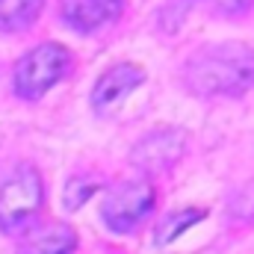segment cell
<instances>
[{
	"label": "cell",
	"mask_w": 254,
	"mask_h": 254,
	"mask_svg": "<svg viewBox=\"0 0 254 254\" xmlns=\"http://www.w3.org/2000/svg\"><path fill=\"white\" fill-rule=\"evenodd\" d=\"M184 77L195 95H240L254 83V54L246 45H213L187 63Z\"/></svg>",
	"instance_id": "cell-1"
},
{
	"label": "cell",
	"mask_w": 254,
	"mask_h": 254,
	"mask_svg": "<svg viewBox=\"0 0 254 254\" xmlns=\"http://www.w3.org/2000/svg\"><path fill=\"white\" fill-rule=\"evenodd\" d=\"M201 219H204V210H181V213L166 216V219L160 222V228H157V243H160V246H169L172 240H178L187 228H192V225L201 222Z\"/></svg>",
	"instance_id": "cell-10"
},
{
	"label": "cell",
	"mask_w": 254,
	"mask_h": 254,
	"mask_svg": "<svg viewBox=\"0 0 254 254\" xmlns=\"http://www.w3.org/2000/svg\"><path fill=\"white\" fill-rule=\"evenodd\" d=\"M142 80H145L142 68H136V65H130V63H122V65H116V68H110V71L95 83V89H92V104H95V110L107 113V110L119 107Z\"/></svg>",
	"instance_id": "cell-6"
},
{
	"label": "cell",
	"mask_w": 254,
	"mask_h": 254,
	"mask_svg": "<svg viewBox=\"0 0 254 254\" xmlns=\"http://www.w3.org/2000/svg\"><path fill=\"white\" fill-rule=\"evenodd\" d=\"M45 204V184L36 169H18L0 187V231L24 228Z\"/></svg>",
	"instance_id": "cell-3"
},
{
	"label": "cell",
	"mask_w": 254,
	"mask_h": 254,
	"mask_svg": "<svg viewBox=\"0 0 254 254\" xmlns=\"http://www.w3.org/2000/svg\"><path fill=\"white\" fill-rule=\"evenodd\" d=\"M77 249V234L63 222H51L21 237L18 254H71Z\"/></svg>",
	"instance_id": "cell-8"
},
{
	"label": "cell",
	"mask_w": 254,
	"mask_h": 254,
	"mask_svg": "<svg viewBox=\"0 0 254 254\" xmlns=\"http://www.w3.org/2000/svg\"><path fill=\"white\" fill-rule=\"evenodd\" d=\"M154 201H157V195L148 181H125L113 192H107V198L101 204L104 225L116 234H127L154 210Z\"/></svg>",
	"instance_id": "cell-4"
},
{
	"label": "cell",
	"mask_w": 254,
	"mask_h": 254,
	"mask_svg": "<svg viewBox=\"0 0 254 254\" xmlns=\"http://www.w3.org/2000/svg\"><path fill=\"white\" fill-rule=\"evenodd\" d=\"M219 9H225V12H240V9H246L252 0H213Z\"/></svg>",
	"instance_id": "cell-12"
},
{
	"label": "cell",
	"mask_w": 254,
	"mask_h": 254,
	"mask_svg": "<svg viewBox=\"0 0 254 254\" xmlns=\"http://www.w3.org/2000/svg\"><path fill=\"white\" fill-rule=\"evenodd\" d=\"M122 9H125V0H63L65 21L80 33H89L116 21Z\"/></svg>",
	"instance_id": "cell-7"
},
{
	"label": "cell",
	"mask_w": 254,
	"mask_h": 254,
	"mask_svg": "<svg viewBox=\"0 0 254 254\" xmlns=\"http://www.w3.org/2000/svg\"><path fill=\"white\" fill-rule=\"evenodd\" d=\"M95 190H98L95 181H86V178L71 181V184L65 187V207H68V210H77L83 201H89V198L95 195Z\"/></svg>",
	"instance_id": "cell-11"
},
{
	"label": "cell",
	"mask_w": 254,
	"mask_h": 254,
	"mask_svg": "<svg viewBox=\"0 0 254 254\" xmlns=\"http://www.w3.org/2000/svg\"><path fill=\"white\" fill-rule=\"evenodd\" d=\"M45 0H0V30H24L36 21Z\"/></svg>",
	"instance_id": "cell-9"
},
{
	"label": "cell",
	"mask_w": 254,
	"mask_h": 254,
	"mask_svg": "<svg viewBox=\"0 0 254 254\" xmlns=\"http://www.w3.org/2000/svg\"><path fill=\"white\" fill-rule=\"evenodd\" d=\"M68 65H71V57L57 42L33 48L15 68V92L27 101H36L39 95H45L51 86L63 80Z\"/></svg>",
	"instance_id": "cell-2"
},
{
	"label": "cell",
	"mask_w": 254,
	"mask_h": 254,
	"mask_svg": "<svg viewBox=\"0 0 254 254\" xmlns=\"http://www.w3.org/2000/svg\"><path fill=\"white\" fill-rule=\"evenodd\" d=\"M184 148H187V136L181 130L166 127V130H154L145 139H139L130 160L142 172H163V169H169L181 160Z\"/></svg>",
	"instance_id": "cell-5"
}]
</instances>
